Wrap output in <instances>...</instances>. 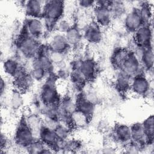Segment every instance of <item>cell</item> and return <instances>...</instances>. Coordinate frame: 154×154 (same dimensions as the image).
I'll use <instances>...</instances> for the list:
<instances>
[{
	"instance_id": "cell-35",
	"label": "cell",
	"mask_w": 154,
	"mask_h": 154,
	"mask_svg": "<svg viewBox=\"0 0 154 154\" xmlns=\"http://www.w3.org/2000/svg\"><path fill=\"white\" fill-rule=\"evenodd\" d=\"M78 9L82 11L91 10L95 7V1L90 0H80L75 1Z\"/></svg>"
},
{
	"instance_id": "cell-30",
	"label": "cell",
	"mask_w": 154,
	"mask_h": 154,
	"mask_svg": "<svg viewBox=\"0 0 154 154\" xmlns=\"http://www.w3.org/2000/svg\"><path fill=\"white\" fill-rule=\"evenodd\" d=\"M73 129V128L70 125L60 122L59 125L54 131L58 140L67 141L71 139Z\"/></svg>"
},
{
	"instance_id": "cell-39",
	"label": "cell",
	"mask_w": 154,
	"mask_h": 154,
	"mask_svg": "<svg viewBox=\"0 0 154 154\" xmlns=\"http://www.w3.org/2000/svg\"><path fill=\"white\" fill-rule=\"evenodd\" d=\"M97 128L99 131L102 133H106V132H110L108 129L109 128V125L107 122H106L105 120H100V121L98 123Z\"/></svg>"
},
{
	"instance_id": "cell-13",
	"label": "cell",
	"mask_w": 154,
	"mask_h": 154,
	"mask_svg": "<svg viewBox=\"0 0 154 154\" xmlns=\"http://www.w3.org/2000/svg\"><path fill=\"white\" fill-rule=\"evenodd\" d=\"M45 1L28 0L22 1L21 5L26 17L42 18L43 14Z\"/></svg>"
},
{
	"instance_id": "cell-33",
	"label": "cell",
	"mask_w": 154,
	"mask_h": 154,
	"mask_svg": "<svg viewBox=\"0 0 154 154\" xmlns=\"http://www.w3.org/2000/svg\"><path fill=\"white\" fill-rule=\"evenodd\" d=\"M36 58L41 66L49 74L54 72L55 67L51 61L49 55H38Z\"/></svg>"
},
{
	"instance_id": "cell-14",
	"label": "cell",
	"mask_w": 154,
	"mask_h": 154,
	"mask_svg": "<svg viewBox=\"0 0 154 154\" xmlns=\"http://www.w3.org/2000/svg\"><path fill=\"white\" fill-rule=\"evenodd\" d=\"M47 43L52 51L69 53L71 50L64 34L57 31L51 34Z\"/></svg>"
},
{
	"instance_id": "cell-29",
	"label": "cell",
	"mask_w": 154,
	"mask_h": 154,
	"mask_svg": "<svg viewBox=\"0 0 154 154\" xmlns=\"http://www.w3.org/2000/svg\"><path fill=\"white\" fill-rule=\"evenodd\" d=\"M109 8L114 20L124 17L127 13L126 11V4L123 1H111Z\"/></svg>"
},
{
	"instance_id": "cell-17",
	"label": "cell",
	"mask_w": 154,
	"mask_h": 154,
	"mask_svg": "<svg viewBox=\"0 0 154 154\" xmlns=\"http://www.w3.org/2000/svg\"><path fill=\"white\" fill-rule=\"evenodd\" d=\"M131 52V50L129 48H123L118 46L114 48L113 50L111 57H110V62L111 66L116 70H119Z\"/></svg>"
},
{
	"instance_id": "cell-22",
	"label": "cell",
	"mask_w": 154,
	"mask_h": 154,
	"mask_svg": "<svg viewBox=\"0 0 154 154\" xmlns=\"http://www.w3.org/2000/svg\"><path fill=\"white\" fill-rule=\"evenodd\" d=\"M76 100V110L80 111L91 118L95 112L96 105L84 98L80 93L78 94Z\"/></svg>"
},
{
	"instance_id": "cell-38",
	"label": "cell",
	"mask_w": 154,
	"mask_h": 154,
	"mask_svg": "<svg viewBox=\"0 0 154 154\" xmlns=\"http://www.w3.org/2000/svg\"><path fill=\"white\" fill-rule=\"evenodd\" d=\"M8 90V83L5 78L1 77L0 81V93L1 97L3 98L5 95Z\"/></svg>"
},
{
	"instance_id": "cell-10",
	"label": "cell",
	"mask_w": 154,
	"mask_h": 154,
	"mask_svg": "<svg viewBox=\"0 0 154 154\" xmlns=\"http://www.w3.org/2000/svg\"><path fill=\"white\" fill-rule=\"evenodd\" d=\"M132 42L142 46H153L152 25H142L133 34Z\"/></svg>"
},
{
	"instance_id": "cell-15",
	"label": "cell",
	"mask_w": 154,
	"mask_h": 154,
	"mask_svg": "<svg viewBox=\"0 0 154 154\" xmlns=\"http://www.w3.org/2000/svg\"><path fill=\"white\" fill-rule=\"evenodd\" d=\"M64 34L71 49L79 48L84 41L82 29L76 23Z\"/></svg>"
},
{
	"instance_id": "cell-23",
	"label": "cell",
	"mask_w": 154,
	"mask_h": 154,
	"mask_svg": "<svg viewBox=\"0 0 154 154\" xmlns=\"http://www.w3.org/2000/svg\"><path fill=\"white\" fill-rule=\"evenodd\" d=\"M139 60L145 73L153 72L154 64V54L153 46L146 47Z\"/></svg>"
},
{
	"instance_id": "cell-4",
	"label": "cell",
	"mask_w": 154,
	"mask_h": 154,
	"mask_svg": "<svg viewBox=\"0 0 154 154\" xmlns=\"http://www.w3.org/2000/svg\"><path fill=\"white\" fill-rule=\"evenodd\" d=\"M36 138L34 134L25 123L23 117L20 120L14 134V143L17 149L25 150Z\"/></svg>"
},
{
	"instance_id": "cell-16",
	"label": "cell",
	"mask_w": 154,
	"mask_h": 154,
	"mask_svg": "<svg viewBox=\"0 0 154 154\" xmlns=\"http://www.w3.org/2000/svg\"><path fill=\"white\" fill-rule=\"evenodd\" d=\"M23 118L26 125L33 132L36 138L38 139V133L43 126L42 116L39 113L31 111L24 115Z\"/></svg>"
},
{
	"instance_id": "cell-36",
	"label": "cell",
	"mask_w": 154,
	"mask_h": 154,
	"mask_svg": "<svg viewBox=\"0 0 154 154\" xmlns=\"http://www.w3.org/2000/svg\"><path fill=\"white\" fill-rule=\"evenodd\" d=\"M43 117V125L48 128L55 130L60 123V121L58 119L49 118V117Z\"/></svg>"
},
{
	"instance_id": "cell-6",
	"label": "cell",
	"mask_w": 154,
	"mask_h": 154,
	"mask_svg": "<svg viewBox=\"0 0 154 154\" xmlns=\"http://www.w3.org/2000/svg\"><path fill=\"white\" fill-rule=\"evenodd\" d=\"M93 21L103 30L109 29L114 21L109 7L95 6L91 10Z\"/></svg>"
},
{
	"instance_id": "cell-12",
	"label": "cell",
	"mask_w": 154,
	"mask_h": 154,
	"mask_svg": "<svg viewBox=\"0 0 154 154\" xmlns=\"http://www.w3.org/2000/svg\"><path fill=\"white\" fill-rule=\"evenodd\" d=\"M119 70L122 71L131 78L144 73L140 60L131 51Z\"/></svg>"
},
{
	"instance_id": "cell-21",
	"label": "cell",
	"mask_w": 154,
	"mask_h": 154,
	"mask_svg": "<svg viewBox=\"0 0 154 154\" xmlns=\"http://www.w3.org/2000/svg\"><path fill=\"white\" fill-rule=\"evenodd\" d=\"M131 140L141 146L149 143L146 134L143 128L141 122H136L131 125Z\"/></svg>"
},
{
	"instance_id": "cell-32",
	"label": "cell",
	"mask_w": 154,
	"mask_h": 154,
	"mask_svg": "<svg viewBox=\"0 0 154 154\" xmlns=\"http://www.w3.org/2000/svg\"><path fill=\"white\" fill-rule=\"evenodd\" d=\"M76 22L75 18L64 16L57 22V31L64 34Z\"/></svg>"
},
{
	"instance_id": "cell-28",
	"label": "cell",
	"mask_w": 154,
	"mask_h": 154,
	"mask_svg": "<svg viewBox=\"0 0 154 154\" xmlns=\"http://www.w3.org/2000/svg\"><path fill=\"white\" fill-rule=\"evenodd\" d=\"M49 57L54 64L55 69L63 66L67 64V52L51 51L49 54Z\"/></svg>"
},
{
	"instance_id": "cell-37",
	"label": "cell",
	"mask_w": 154,
	"mask_h": 154,
	"mask_svg": "<svg viewBox=\"0 0 154 154\" xmlns=\"http://www.w3.org/2000/svg\"><path fill=\"white\" fill-rule=\"evenodd\" d=\"M1 153H5L8 150L9 147V138L7 137V135L4 133L3 132H1Z\"/></svg>"
},
{
	"instance_id": "cell-8",
	"label": "cell",
	"mask_w": 154,
	"mask_h": 154,
	"mask_svg": "<svg viewBox=\"0 0 154 154\" xmlns=\"http://www.w3.org/2000/svg\"><path fill=\"white\" fill-rule=\"evenodd\" d=\"M108 133L116 144L122 146L131 141V126L127 124L116 123Z\"/></svg>"
},
{
	"instance_id": "cell-25",
	"label": "cell",
	"mask_w": 154,
	"mask_h": 154,
	"mask_svg": "<svg viewBox=\"0 0 154 154\" xmlns=\"http://www.w3.org/2000/svg\"><path fill=\"white\" fill-rule=\"evenodd\" d=\"M38 139L40 140L46 145L49 146L53 148L57 141L58 140V138L56 135L55 131L43 126L38 133Z\"/></svg>"
},
{
	"instance_id": "cell-19",
	"label": "cell",
	"mask_w": 154,
	"mask_h": 154,
	"mask_svg": "<svg viewBox=\"0 0 154 154\" xmlns=\"http://www.w3.org/2000/svg\"><path fill=\"white\" fill-rule=\"evenodd\" d=\"M23 66H25V64L16 58H7L2 63V69L5 74L13 78Z\"/></svg>"
},
{
	"instance_id": "cell-34",
	"label": "cell",
	"mask_w": 154,
	"mask_h": 154,
	"mask_svg": "<svg viewBox=\"0 0 154 154\" xmlns=\"http://www.w3.org/2000/svg\"><path fill=\"white\" fill-rule=\"evenodd\" d=\"M124 153L129 154H135L141 152V146L132 140L122 146Z\"/></svg>"
},
{
	"instance_id": "cell-9",
	"label": "cell",
	"mask_w": 154,
	"mask_h": 154,
	"mask_svg": "<svg viewBox=\"0 0 154 154\" xmlns=\"http://www.w3.org/2000/svg\"><path fill=\"white\" fill-rule=\"evenodd\" d=\"M82 32L84 40L90 44L100 43L104 38L103 30L93 20L82 29Z\"/></svg>"
},
{
	"instance_id": "cell-5",
	"label": "cell",
	"mask_w": 154,
	"mask_h": 154,
	"mask_svg": "<svg viewBox=\"0 0 154 154\" xmlns=\"http://www.w3.org/2000/svg\"><path fill=\"white\" fill-rule=\"evenodd\" d=\"M20 32L40 40L46 34L42 18L26 17Z\"/></svg>"
},
{
	"instance_id": "cell-18",
	"label": "cell",
	"mask_w": 154,
	"mask_h": 154,
	"mask_svg": "<svg viewBox=\"0 0 154 154\" xmlns=\"http://www.w3.org/2000/svg\"><path fill=\"white\" fill-rule=\"evenodd\" d=\"M132 78L121 70H116L114 78V87L120 93H125L129 91Z\"/></svg>"
},
{
	"instance_id": "cell-26",
	"label": "cell",
	"mask_w": 154,
	"mask_h": 154,
	"mask_svg": "<svg viewBox=\"0 0 154 154\" xmlns=\"http://www.w3.org/2000/svg\"><path fill=\"white\" fill-rule=\"evenodd\" d=\"M25 103L24 98L21 91L15 88L13 90L8 99V105L14 111H20L23 106Z\"/></svg>"
},
{
	"instance_id": "cell-24",
	"label": "cell",
	"mask_w": 154,
	"mask_h": 154,
	"mask_svg": "<svg viewBox=\"0 0 154 154\" xmlns=\"http://www.w3.org/2000/svg\"><path fill=\"white\" fill-rule=\"evenodd\" d=\"M138 13L143 25H152L153 7L149 2H143L138 6Z\"/></svg>"
},
{
	"instance_id": "cell-31",
	"label": "cell",
	"mask_w": 154,
	"mask_h": 154,
	"mask_svg": "<svg viewBox=\"0 0 154 154\" xmlns=\"http://www.w3.org/2000/svg\"><path fill=\"white\" fill-rule=\"evenodd\" d=\"M143 128L146 134L148 142L153 143L154 139V117L153 115L151 114L147 117L141 122Z\"/></svg>"
},
{
	"instance_id": "cell-7",
	"label": "cell",
	"mask_w": 154,
	"mask_h": 154,
	"mask_svg": "<svg viewBox=\"0 0 154 154\" xmlns=\"http://www.w3.org/2000/svg\"><path fill=\"white\" fill-rule=\"evenodd\" d=\"M64 16V1L51 0L45 1L42 17L58 22Z\"/></svg>"
},
{
	"instance_id": "cell-20",
	"label": "cell",
	"mask_w": 154,
	"mask_h": 154,
	"mask_svg": "<svg viewBox=\"0 0 154 154\" xmlns=\"http://www.w3.org/2000/svg\"><path fill=\"white\" fill-rule=\"evenodd\" d=\"M29 73L35 82H43L49 73L39 64L36 57L29 61Z\"/></svg>"
},
{
	"instance_id": "cell-27",
	"label": "cell",
	"mask_w": 154,
	"mask_h": 154,
	"mask_svg": "<svg viewBox=\"0 0 154 154\" xmlns=\"http://www.w3.org/2000/svg\"><path fill=\"white\" fill-rule=\"evenodd\" d=\"M91 120V117L85 114L76 111L71 116L70 121L73 128L83 129L87 127Z\"/></svg>"
},
{
	"instance_id": "cell-2",
	"label": "cell",
	"mask_w": 154,
	"mask_h": 154,
	"mask_svg": "<svg viewBox=\"0 0 154 154\" xmlns=\"http://www.w3.org/2000/svg\"><path fill=\"white\" fill-rule=\"evenodd\" d=\"M58 79L55 73L52 72L49 73L43 81L38 95L43 104L58 106L61 97L58 91Z\"/></svg>"
},
{
	"instance_id": "cell-11",
	"label": "cell",
	"mask_w": 154,
	"mask_h": 154,
	"mask_svg": "<svg viewBox=\"0 0 154 154\" xmlns=\"http://www.w3.org/2000/svg\"><path fill=\"white\" fill-rule=\"evenodd\" d=\"M123 26L125 31L133 34L142 25V22L138 13V7H134L127 11L123 18Z\"/></svg>"
},
{
	"instance_id": "cell-1",
	"label": "cell",
	"mask_w": 154,
	"mask_h": 154,
	"mask_svg": "<svg viewBox=\"0 0 154 154\" xmlns=\"http://www.w3.org/2000/svg\"><path fill=\"white\" fill-rule=\"evenodd\" d=\"M41 45L40 40L20 32L15 43L16 58L25 64L37 57Z\"/></svg>"
},
{
	"instance_id": "cell-3",
	"label": "cell",
	"mask_w": 154,
	"mask_h": 154,
	"mask_svg": "<svg viewBox=\"0 0 154 154\" xmlns=\"http://www.w3.org/2000/svg\"><path fill=\"white\" fill-rule=\"evenodd\" d=\"M129 91L135 96L149 97L153 95L152 80L145 72L138 75L132 78Z\"/></svg>"
}]
</instances>
